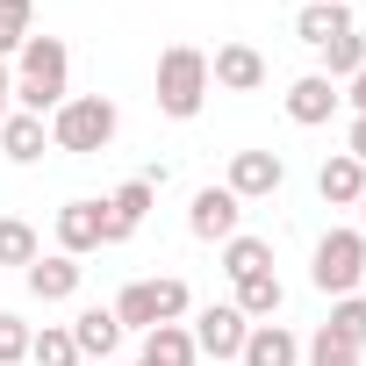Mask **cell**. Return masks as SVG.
<instances>
[{"label":"cell","instance_id":"20","mask_svg":"<svg viewBox=\"0 0 366 366\" xmlns=\"http://www.w3.org/2000/svg\"><path fill=\"white\" fill-rule=\"evenodd\" d=\"M144 366H194L202 352H194V330L187 323H158V330H144V352H137Z\"/></svg>","mask_w":366,"mask_h":366},{"label":"cell","instance_id":"1","mask_svg":"<svg viewBox=\"0 0 366 366\" xmlns=\"http://www.w3.org/2000/svg\"><path fill=\"white\" fill-rule=\"evenodd\" d=\"M72 79V51H65V36H29L22 51H15V108L22 115H58L65 108V86Z\"/></svg>","mask_w":366,"mask_h":366},{"label":"cell","instance_id":"8","mask_svg":"<svg viewBox=\"0 0 366 366\" xmlns=\"http://www.w3.org/2000/svg\"><path fill=\"white\" fill-rule=\"evenodd\" d=\"M51 230H58V252H65V259H86V252H101V244H108V209H101L94 194H79V202H65V209H58V223H51Z\"/></svg>","mask_w":366,"mask_h":366},{"label":"cell","instance_id":"29","mask_svg":"<svg viewBox=\"0 0 366 366\" xmlns=\"http://www.w3.org/2000/svg\"><path fill=\"white\" fill-rule=\"evenodd\" d=\"M8 115H15V65L0 58V122H8Z\"/></svg>","mask_w":366,"mask_h":366},{"label":"cell","instance_id":"13","mask_svg":"<svg viewBox=\"0 0 366 366\" xmlns=\"http://www.w3.org/2000/svg\"><path fill=\"white\" fill-rule=\"evenodd\" d=\"M345 29H359V15L345 8V0H302V15H295V36H302L309 51H330Z\"/></svg>","mask_w":366,"mask_h":366},{"label":"cell","instance_id":"27","mask_svg":"<svg viewBox=\"0 0 366 366\" xmlns=\"http://www.w3.org/2000/svg\"><path fill=\"white\" fill-rule=\"evenodd\" d=\"M29 337H36V330H29L22 316L0 309V366H22V359H29Z\"/></svg>","mask_w":366,"mask_h":366},{"label":"cell","instance_id":"11","mask_svg":"<svg viewBox=\"0 0 366 366\" xmlns=\"http://www.w3.org/2000/svg\"><path fill=\"white\" fill-rule=\"evenodd\" d=\"M337 108H345V94H337V79H323V72H302V79L287 86V122H302V129H323Z\"/></svg>","mask_w":366,"mask_h":366},{"label":"cell","instance_id":"19","mask_svg":"<svg viewBox=\"0 0 366 366\" xmlns=\"http://www.w3.org/2000/svg\"><path fill=\"white\" fill-rule=\"evenodd\" d=\"M280 302H287L280 273H252V280H237V295H230V309H237L244 323H273V316H280Z\"/></svg>","mask_w":366,"mask_h":366},{"label":"cell","instance_id":"23","mask_svg":"<svg viewBox=\"0 0 366 366\" xmlns=\"http://www.w3.org/2000/svg\"><path fill=\"white\" fill-rule=\"evenodd\" d=\"M36 259H44V237H36L22 216H0V266H22V273H29Z\"/></svg>","mask_w":366,"mask_h":366},{"label":"cell","instance_id":"18","mask_svg":"<svg viewBox=\"0 0 366 366\" xmlns=\"http://www.w3.org/2000/svg\"><path fill=\"white\" fill-rule=\"evenodd\" d=\"M44 144H51V122L44 115H8V122H0V151H8V165H36L44 158Z\"/></svg>","mask_w":366,"mask_h":366},{"label":"cell","instance_id":"3","mask_svg":"<svg viewBox=\"0 0 366 366\" xmlns=\"http://www.w3.org/2000/svg\"><path fill=\"white\" fill-rule=\"evenodd\" d=\"M202 108H209V51L165 44V51H158V115L194 122Z\"/></svg>","mask_w":366,"mask_h":366},{"label":"cell","instance_id":"16","mask_svg":"<svg viewBox=\"0 0 366 366\" xmlns=\"http://www.w3.org/2000/svg\"><path fill=\"white\" fill-rule=\"evenodd\" d=\"M237 366H302V337H295L287 323H252Z\"/></svg>","mask_w":366,"mask_h":366},{"label":"cell","instance_id":"6","mask_svg":"<svg viewBox=\"0 0 366 366\" xmlns=\"http://www.w3.org/2000/svg\"><path fill=\"white\" fill-rule=\"evenodd\" d=\"M194 352L202 359H216V366H237V352H244V337H252V323L230 309V302H209V309H194Z\"/></svg>","mask_w":366,"mask_h":366},{"label":"cell","instance_id":"5","mask_svg":"<svg viewBox=\"0 0 366 366\" xmlns=\"http://www.w3.org/2000/svg\"><path fill=\"white\" fill-rule=\"evenodd\" d=\"M309 280H316V295H330V302H345V295H359V280H366V230H323L316 237V259H309Z\"/></svg>","mask_w":366,"mask_h":366},{"label":"cell","instance_id":"12","mask_svg":"<svg viewBox=\"0 0 366 366\" xmlns=\"http://www.w3.org/2000/svg\"><path fill=\"white\" fill-rule=\"evenodd\" d=\"M209 86L259 94V86H266V58H259L252 44H216V58H209Z\"/></svg>","mask_w":366,"mask_h":366},{"label":"cell","instance_id":"32","mask_svg":"<svg viewBox=\"0 0 366 366\" xmlns=\"http://www.w3.org/2000/svg\"><path fill=\"white\" fill-rule=\"evenodd\" d=\"M359 230H366V194H359Z\"/></svg>","mask_w":366,"mask_h":366},{"label":"cell","instance_id":"30","mask_svg":"<svg viewBox=\"0 0 366 366\" xmlns=\"http://www.w3.org/2000/svg\"><path fill=\"white\" fill-rule=\"evenodd\" d=\"M337 94H345V101H352V115H366V72H352V79H345V86H337Z\"/></svg>","mask_w":366,"mask_h":366},{"label":"cell","instance_id":"2","mask_svg":"<svg viewBox=\"0 0 366 366\" xmlns=\"http://www.w3.org/2000/svg\"><path fill=\"white\" fill-rule=\"evenodd\" d=\"M115 323L122 330H158V323H187L194 316V287L179 280V273H158V280H129L115 302Z\"/></svg>","mask_w":366,"mask_h":366},{"label":"cell","instance_id":"22","mask_svg":"<svg viewBox=\"0 0 366 366\" xmlns=\"http://www.w3.org/2000/svg\"><path fill=\"white\" fill-rule=\"evenodd\" d=\"M323 337H330V345H345V352H366V295H345V302H330V323H323Z\"/></svg>","mask_w":366,"mask_h":366},{"label":"cell","instance_id":"7","mask_svg":"<svg viewBox=\"0 0 366 366\" xmlns=\"http://www.w3.org/2000/svg\"><path fill=\"white\" fill-rule=\"evenodd\" d=\"M187 230H194L202 244H230V237L244 230V202H237L230 187H194V202H187Z\"/></svg>","mask_w":366,"mask_h":366},{"label":"cell","instance_id":"25","mask_svg":"<svg viewBox=\"0 0 366 366\" xmlns=\"http://www.w3.org/2000/svg\"><path fill=\"white\" fill-rule=\"evenodd\" d=\"M36 36V0H0V58H15Z\"/></svg>","mask_w":366,"mask_h":366},{"label":"cell","instance_id":"9","mask_svg":"<svg viewBox=\"0 0 366 366\" xmlns=\"http://www.w3.org/2000/svg\"><path fill=\"white\" fill-rule=\"evenodd\" d=\"M280 179H287V158H280V151H230L223 187H230L237 202H266V194H280Z\"/></svg>","mask_w":366,"mask_h":366},{"label":"cell","instance_id":"21","mask_svg":"<svg viewBox=\"0 0 366 366\" xmlns=\"http://www.w3.org/2000/svg\"><path fill=\"white\" fill-rule=\"evenodd\" d=\"M223 273H230V280H252V273H273V244H266V237H252V230H237V237L223 244Z\"/></svg>","mask_w":366,"mask_h":366},{"label":"cell","instance_id":"4","mask_svg":"<svg viewBox=\"0 0 366 366\" xmlns=\"http://www.w3.org/2000/svg\"><path fill=\"white\" fill-rule=\"evenodd\" d=\"M115 129H122V108H115L108 94H65V108L51 115V144H58V151H72V158L108 151V144H115Z\"/></svg>","mask_w":366,"mask_h":366},{"label":"cell","instance_id":"17","mask_svg":"<svg viewBox=\"0 0 366 366\" xmlns=\"http://www.w3.org/2000/svg\"><path fill=\"white\" fill-rule=\"evenodd\" d=\"M22 280H29V295H36V302H72V295H79V280H86V266H79V259H65V252H51V259H36Z\"/></svg>","mask_w":366,"mask_h":366},{"label":"cell","instance_id":"24","mask_svg":"<svg viewBox=\"0 0 366 366\" xmlns=\"http://www.w3.org/2000/svg\"><path fill=\"white\" fill-rule=\"evenodd\" d=\"M29 366H86V359H79V345H72L65 323H44V330L29 337Z\"/></svg>","mask_w":366,"mask_h":366},{"label":"cell","instance_id":"14","mask_svg":"<svg viewBox=\"0 0 366 366\" xmlns=\"http://www.w3.org/2000/svg\"><path fill=\"white\" fill-rule=\"evenodd\" d=\"M65 330H72V345H79V359H101V366H108V359L122 352V337H129V330L115 323V309H79V316H72Z\"/></svg>","mask_w":366,"mask_h":366},{"label":"cell","instance_id":"10","mask_svg":"<svg viewBox=\"0 0 366 366\" xmlns=\"http://www.w3.org/2000/svg\"><path fill=\"white\" fill-rule=\"evenodd\" d=\"M101 209H108V244H129V237L144 230V216L158 209V187L137 172V179H122V187H108V194H101Z\"/></svg>","mask_w":366,"mask_h":366},{"label":"cell","instance_id":"15","mask_svg":"<svg viewBox=\"0 0 366 366\" xmlns=\"http://www.w3.org/2000/svg\"><path fill=\"white\" fill-rule=\"evenodd\" d=\"M316 194H323L330 209H359V194H366V165H359L352 151H330V158L316 165Z\"/></svg>","mask_w":366,"mask_h":366},{"label":"cell","instance_id":"33","mask_svg":"<svg viewBox=\"0 0 366 366\" xmlns=\"http://www.w3.org/2000/svg\"><path fill=\"white\" fill-rule=\"evenodd\" d=\"M137 366H144V359H137Z\"/></svg>","mask_w":366,"mask_h":366},{"label":"cell","instance_id":"26","mask_svg":"<svg viewBox=\"0 0 366 366\" xmlns=\"http://www.w3.org/2000/svg\"><path fill=\"white\" fill-rule=\"evenodd\" d=\"M316 58H323V79H337V86H345L352 72H366V36H359V29H345V36H337L330 51H316Z\"/></svg>","mask_w":366,"mask_h":366},{"label":"cell","instance_id":"28","mask_svg":"<svg viewBox=\"0 0 366 366\" xmlns=\"http://www.w3.org/2000/svg\"><path fill=\"white\" fill-rule=\"evenodd\" d=\"M302 366H359V352H345V345H330L323 330L302 345Z\"/></svg>","mask_w":366,"mask_h":366},{"label":"cell","instance_id":"31","mask_svg":"<svg viewBox=\"0 0 366 366\" xmlns=\"http://www.w3.org/2000/svg\"><path fill=\"white\" fill-rule=\"evenodd\" d=\"M345 151L366 165V115H352V129H345Z\"/></svg>","mask_w":366,"mask_h":366}]
</instances>
